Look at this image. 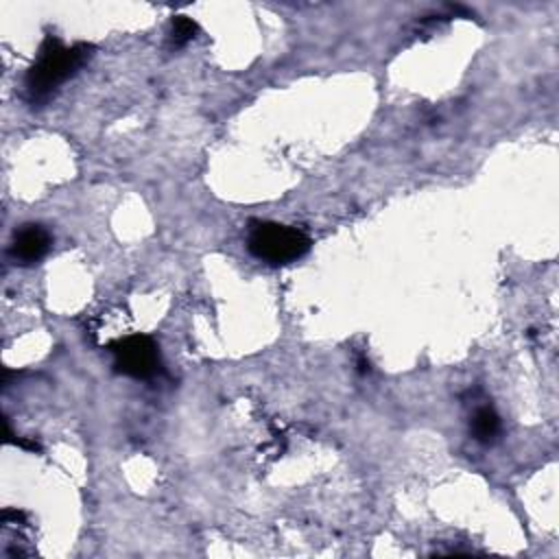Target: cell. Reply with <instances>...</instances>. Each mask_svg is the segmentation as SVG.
Returning a JSON list of instances; mask_svg holds the SVG:
<instances>
[{
  "instance_id": "4",
  "label": "cell",
  "mask_w": 559,
  "mask_h": 559,
  "mask_svg": "<svg viewBox=\"0 0 559 559\" xmlns=\"http://www.w3.org/2000/svg\"><path fill=\"white\" fill-rule=\"evenodd\" d=\"M50 245H52V238H50L48 229L41 225L28 223V225H22L20 229H15L9 253L20 264H33V262H39L48 253Z\"/></svg>"
},
{
  "instance_id": "6",
  "label": "cell",
  "mask_w": 559,
  "mask_h": 559,
  "mask_svg": "<svg viewBox=\"0 0 559 559\" xmlns=\"http://www.w3.org/2000/svg\"><path fill=\"white\" fill-rule=\"evenodd\" d=\"M197 31H199V26L194 20H190L188 15H175L170 22L168 41L173 48H181L197 35Z\"/></svg>"
},
{
  "instance_id": "2",
  "label": "cell",
  "mask_w": 559,
  "mask_h": 559,
  "mask_svg": "<svg viewBox=\"0 0 559 559\" xmlns=\"http://www.w3.org/2000/svg\"><path fill=\"white\" fill-rule=\"evenodd\" d=\"M247 249L251 255L266 264H288L299 260L310 249V238L290 225L282 223H255L247 236Z\"/></svg>"
},
{
  "instance_id": "5",
  "label": "cell",
  "mask_w": 559,
  "mask_h": 559,
  "mask_svg": "<svg viewBox=\"0 0 559 559\" xmlns=\"http://www.w3.org/2000/svg\"><path fill=\"white\" fill-rule=\"evenodd\" d=\"M472 435L480 443H493L500 435V417L491 406L476 408L472 417Z\"/></svg>"
},
{
  "instance_id": "1",
  "label": "cell",
  "mask_w": 559,
  "mask_h": 559,
  "mask_svg": "<svg viewBox=\"0 0 559 559\" xmlns=\"http://www.w3.org/2000/svg\"><path fill=\"white\" fill-rule=\"evenodd\" d=\"M94 55V46L74 44L63 46L57 37L48 35L39 46L37 59L26 72L24 85L31 103H44L52 96V92L66 83L79 68Z\"/></svg>"
},
{
  "instance_id": "3",
  "label": "cell",
  "mask_w": 559,
  "mask_h": 559,
  "mask_svg": "<svg viewBox=\"0 0 559 559\" xmlns=\"http://www.w3.org/2000/svg\"><path fill=\"white\" fill-rule=\"evenodd\" d=\"M114 369L131 378H151L159 371V347L146 334H131L111 345Z\"/></svg>"
}]
</instances>
